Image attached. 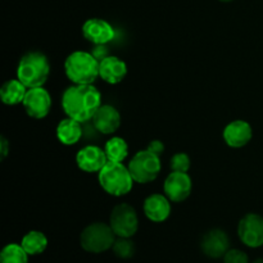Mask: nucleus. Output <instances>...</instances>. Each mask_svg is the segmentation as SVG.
Returning <instances> with one entry per match:
<instances>
[{
	"label": "nucleus",
	"mask_w": 263,
	"mask_h": 263,
	"mask_svg": "<svg viewBox=\"0 0 263 263\" xmlns=\"http://www.w3.org/2000/svg\"><path fill=\"white\" fill-rule=\"evenodd\" d=\"M112 251L118 258L128 259L135 254V243L131 240V238H118L117 236Z\"/></svg>",
	"instance_id": "obj_23"
},
{
	"label": "nucleus",
	"mask_w": 263,
	"mask_h": 263,
	"mask_svg": "<svg viewBox=\"0 0 263 263\" xmlns=\"http://www.w3.org/2000/svg\"><path fill=\"white\" fill-rule=\"evenodd\" d=\"M98 181L108 195L116 198L127 195L133 190L135 182L127 166L122 162L113 161H108L107 164L98 172Z\"/></svg>",
	"instance_id": "obj_4"
},
{
	"label": "nucleus",
	"mask_w": 263,
	"mask_h": 263,
	"mask_svg": "<svg viewBox=\"0 0 263 263\" xmlns=\"http://www.w3.org/2000/svg\"><path fill=\"white\" fill-rule=\"evenodd\" d=\"M57 138L63 145L71 146L77 144L82 138L81 122L71 117L62 120L57 126Z\"/></svg>",
	"instance_id": "obj_18"
},
{
	"label": "nucleus",
	"mask_w": 263,
	"mask_h": 263,
	"mask_svg": "<svg viewBox=\"0 0 263 263\" xmlns=\"http://www.w3.org/2000/svg\"><path fill=\"white\" fill-rule=\"evenodd\" d=\"M108 157L104 148L98 145H86L76 154V163L86 174H98L107 164Z\"/></svg>",
	"instance_id": "obj_11"
},
{
	"label": "nucleus",
	"mask_w": 263,
	"mask_h": 263,
	"mask_svg": "<svg viewBox=\"0 0 263 263\" xmlns=\"http://www.w3.org/2000/svg\"><path fill=\"white\" fill-rule=\"evenodd\" d=\"M0 263H28V254L21 244L10 243L2 249Z\"/></svg>",
	"instance_id": "obj_22"
},
{
	"label": "nucleus",
	"mask_w": 263,
	"mask_h": 263,
	"mask_svg": "<svg viewBox=\"0 0 263 263\" xmlns=\"http://www.w3.org/2000/svg\"><path fill=\"white\" fill-rule=\"evenodd\" d=\"M102 105V94L92 84H73L62 95V108L67 117L84 123L92 120L95 112Z\"/></svg>",
	"instance_id": "obj_1"
},
{
	"label": "nucleus",
	"mask_w": 263,
	"mask_h": 263,
	"mask_svg": "<svg viewBox=\"0 0 263 263\" xmlns=\"http://www.w3.org/2000/svg\"><path fill=\"white\" fill-rule=\"evenodd\" d=\"M82 35L94 45H107L115 39L116 31L105 20L90 18L82 25Z\"/></svg>",
	"instance_id": "obj_12"
},
{
	"label": "nucleus",
	"mask_w": 263,
	"mask_h": 263,
	"mask_svg": "<svg viewBox=\"0 0 263 263\" xmlns=\"http://www.w3.org/2000/svg\"><path fill=\"white\" fill-rule=\"evenodd\" d=\"M127 64L116 55H108L99 61V77L109 85H117L125 80Z\"/></svg>",
	"instance_id": "obj_17"
},
{
	"label": "nucleus",
	"mask_w": 263,
	"mask_h": 263,
	"mask_svg": "<svg viewBox=\"0 0 263 263\" xmlns=\"http://www.w3.org/2000/svg\"><path fill=\"white\" fill-rule=\"evenodd\" d=\"M49 74L50 63L44 53L32 50L21 57L17 66V79L27 89L44 86L48 81Z\"/></svg>",
	"instance_id": "obj_2"
},
{
	"label": "nucleus",
	"mask_w": 263,
	"mask_h": 263,
	"mask_svg": "<svg viewBox=\"0 0 263 263\" xmlns=\"http://www.w3.org/2000/svg\"><path fill=\"white\" fill-rule=\"evenodd\" d=\"M95 130L103 135H112L120 128L121 115L117 108L110 104H102L92 117Z\"/></svg>",
	"instance_id": "obj_15"
},
{
	"label": "nucleus",
	"mask_w": 263,
	"mask_h": 263,
	"mask_svg": "<svg viewBox=\"0 0 263 263\" xmlns=\"http://www.w3.org/2000/svg\"><path fill=\"white\" fill-rule=\"evenodd\" d=\"M239 239L249 248L263 246V217L257 213H248L238 225Z\"/></svg>",
	"instance_id": "obj_8"
},
{
	"label": "nucleus",
	"mask_w": 263,
	"mask_h": 263,
	"mask_svg": "<svg viewBox=\"0 0 263 263\" xmlns=\"http://www.w3.org/2000/svg\"><path fill=\"white\" fill-rule=\"evenodd\" d=\"M109 225L118 238H133L139 229V217L135 208L128 203H120L112 210Z\"/></svg>",
	"instance_id": "obj_7"
},
{
	"label": "nucleus",
	"mask_w": 263,
	"mask_h": 263,
	"mask_svg": "<svg viewBox=\"0 0 263 263\" xmlns=\"http://www.w3.org/2000/svg\"><path fill=\"white\" fill-rule=\"evenodd\" d=\"M143 210L144 215L152 222H164L171 215V200L164 194H152L144 200Z\"/></svg>",
	"instance_id": "obj_16"
},
{
	"label": "nucleus",
	"mask_w": 263,
	"mask_h": 263,
	"mask_svg": "<svg viewBox=\"0 0 263 263\" xmlns=\"http://www.w3.org/2000/svg\"><path fill=\"white\" fill-rule=\"evenodd\" d=\"M9 154V141L5 136H0V161H4Z\"/></svg>",
	"instance_id": "obj_27"
},
{
	"label": "nucleus",
	"mask_w": 263,
	"mask_h": 263,
	"mask_svg": "<svg viewBox=\"0 0 263 263\" xmlns=\"http://www.w3.org/2000/svg\"><path fill=\"white\" fill-rule=\"evenodd\" d=\"M21 246L27 252L28 256H37V254H41L45 252L46 247H48V238L41 231H28L22 238Z\"/></svg>",
	"instance_id": "obj_20"
},
{
	"label": "nucleus",
	"mask_w": 263,
	"mask_h": 263,
	"mask_svg": "<svg viewBox=\"0 0 263 263\" xmlns=\"http://www.w3.org/2000/svg\"><path fill=\"white\" fill-rule=\"evenodd\" d=\"M146 149L151 152H153V153L157 154V156L161 157L162 153L164 152V144L162 143L161 140H152L151 143H149L148 148Z\"/></svg>",
	"instance_id": "obj_26"
},
{
	"label": "nucleus",
	"mask_w": 263,
	"mask_h": 263,
	"mask_svg": "<svg viewBox=\"0 0 263 263\" xmlns=\"http://www.w3.org/2000/svg\"><path fill=\"white\" fill-rule=\"evenodd\" d=\"M253 263H263V258H258V259H256V261H254Z\"/></svg>",
	"instance_id": "obj_28"
},
{
	"label": "nucleus",
	"mask_w": 263,
	"mask_h": 263,
	"mask_svg": "<svg viewBox=\"0 0 263 263\" xmlns=\"http://www.w3.org/2000/svg\"><path fill=\"white\" fill-rule=\"evenodd\" d=\"M64 72L72 84L90 85L99 77V61L92 53L72 51L64 61Z\"/></svg>",
	"instance_id": "obj_3"
},
{
	"label": "nucleus",
	"mask_w": 263,
	"mask_h": 263,
	"mask_svg": "<svg viewBox=\"0 0 263 263\" xmlns=\"http://www.w3.org/2000/svg\"><path fill=\"white\" fill-rule=\"evenodd\" d=\"M193 190L192 177L187 172L171 171L163 184L164 195L172 203H181L190 197Z\"/></svg>",
	"instance_id": "obj_9"
},
{
	"label": "nucleus",
	"mask_w": 263,
	"mask_h": 263,
	"mask_svg": "<svg viewBox=\"0 0 263 263\" xmlns=\"http://www.w3.org/2000/svg\"><path fill=\"white\" fill-rule=\"evenodd\" d=\"M27 116L35 120H43L50 113L51 109V97L46 89L41 87H32L27 90L25 100L22 103Z\"/></svg>",
	"instance_id": "obj_10"
},
{
	"label": "nucleus",
	"mask_w": 263,
	"mask_h": 263,
	"mask_svg": "<svg viewBox=\"0 0 263 263\" xmlns=\"http://www.w3.org/2000/svg\"><path fill=\"white\" fill-rule=\"evenodd\" d=\"M220 2H222V3H230V2H234V0H220Z\"/></svg>",
	"instance_id": "obj_29"
},
{
	"label": "nucleus",
	"mask_w": 263,
	"mask_h": 263,
	"mask_svg": "<svg viewBox=\"0 0 263 263\" xmlns=\"http://www.w3.org/2000/svg\"><path fill=\"white\" fill-rule=\"evenodd\" d=\"M105 154L108 157V161L113 162H123L128 156V145L125 139L120 136H113L105 143L104 145Z\"/></svg>",
	"instance_id": "obj_21"
},
{
	"label": "nucleus",
	"mask_w": 263,
	"mask_h": 263,
	"mask_svg": "<svg viewBox=\"0 0 263 263\" xmlns=\"http://www.w3.org/2000/svg\"><path fill=\"white\" fill-rule=\"evenodd\" d=\"M128 171L138 184H149L158 177L162 170L161 157L153 152L139 151L128 162Z\"/></svg>",
	"instance_id": "obj_6"
},
{
	"label": "nucleus",
	"mask_w": 263,
	"mask_h": 263,
	"mask_svg": "<svg viewBox=\"0 0 263 263\" xmlns=\"http://www.w3.org/2000/svg\"><path fill=\"white\" fill-rule=\"evenodd\" d=\"M116 240V234L113 233L109 223L92 222L82 230L80 235V244L82 249L89 253H103L108 249H112Z\"/></svg>",
	"instance_id": "obj_5"
},
{
	"label": "nucleus",
	"mask_w": 263,
	"mask_h": 263,
	"mask_svg": "<svg viewBox=\"0 0 263 263\" xmlns=\"http://www.w3.org/2000/svg\"><path fill=\"white\" fill-rule=\"evenodd\" d=\"M190 166H192V161H190V157L186 153H176L171 157V161H170V167H171V171L176 172H187L189 171Z\"/></svg>",
	"instance_id": "obj_24"
},
{
	"label": "nucleus",
	"mask_w": 263,
	"mask_h": 263,
	"mask_svg": "<svg viewBox=\"0 0 263 263\" xmlns=\"http://www.w3.org/2000/svg\"><path fill=\"white\" fill-rule=\"evenodd\" d=\"M222 138L226 145L234 149H239L249 144V141L253 138V130L247 121L235 120L225 126Z\"/></svg>",
	"instance_id": "obj_14"
},
{
	"label": "nucleus",
	"mask_w": 263,
	"mask_h": 263,
	"mask_svg": "<svg viewBox=\"0 0 263 263\" xmlns=\"http://www.w3.org/2000/svg\"><path fill=\"white\" fill-rule=\"evenodd\" d=\"M200 248L210 258H223L230 249V239L221 229H212L202 238Z\"/></svg>",
	"instance_id": "obj_13"
},
{
	"label": "nucleus",
	"mask_w": 263,
	"mask_h": 263,
	"mask_svg": "<svg viewBox=\"0 0 263 263\" xmlns=\"http://www.w3.org/2000/svg\"><path fill=\"white\" fill-rule=\"evenodd\" d=\"M27 90V87L18 79H10L0 87V99L5 105L22 104Z\"/></svg>",
	"instance_id": "obj_19"
},
{
	"label": "nucleus",
	"mask_w": 263,
	"mask_h": 263,
	"mask_svg": "<svg viewBox=\"0 0 263 263\" xmlns=\"http://www.w3.org/2000/svg\"><path fill=\"white\" fill-rule=\"evenodd\" d=\"M223 263H249V258L246 252L240 249H229L223 256Z\"/></svg>",
	"instance_id": "obj_25"
}]
</instances>
